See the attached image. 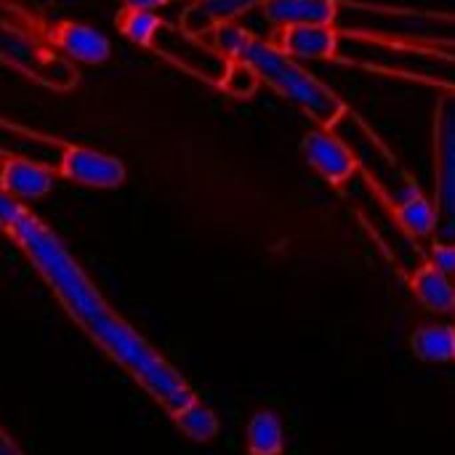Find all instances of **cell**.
<instances>
[{"label": "cell", "instance_id": "obj_1", "mask_svg": "<svg viewBox=\"0 0 455 455\" xmlns=\"http://www.w3.org/2000/svg\"><path fill=\"white\" fill-rule=\"evenodd\" d=\"M48 285L72 325L165 416L197 400L195 387L99 291L61 237L27 205L0 229Z\"/></svg>", "mask_w": 455, "mask_h": 455}, {"label": "cell", "instance_id": "obj_2", "mask_svg": "<svg viewBox=\"0 0 455 455\" xmlns=\"http://www.w3.org/2000/svg\"><path fill=\"white\" fill-rule=\"evenodd\" d=\"M208 40L224 56L248 64L259 75L261 85L280 93L285 101L299 107L317 125L331 128L347 109L341 96L331 85H325L315 72H309L299 59L288 56L280 45H275L267 37L253 35L237 21L219 24L208 35Z\"/></svg>", "mask_w": 455, "mask_h": 455}, {"label": "cell", "instance_id": "obj_3", "mask_svg": "<svg viewBox=\"0 0 455 455\" xmlns=\"http://www.w3.org/2000/svg\"><path fill=\"white\" fill-rule=\"evenodd\" d=\"M336 64L455 93V53L339 29Z\"/></svg>", "mask_w": 455, "mask_h": 455}, {"label": "cell", "instance_id": "obj_4", "mask_svg": "<svg viewBox=\"0 0 455 455\" xmlns=\"http://www.w3.org/2000/svg\"><path fill=\"white\" fill-rule=\"evenodd\" d=\"M336 27L341 32L373 35V37H387V40L440 48V51L455 48V13L451 11L339 0Z\"/></svg>", "mask_w": 455, "mask_h": 455}, {"label": "cell", "instance_id": "obj_5", "mask_svg": "<svg viewBox=\"0 0 455 455\" xmlns=\"http://www.w3.org/2000/svg\"><path fill=\"white\" fill-rule=\"evenodd\" d=\"M341 141L349 147L357 173L392 205H403L405 200L421 195L419 181L408 173V168L395 157V152L389 149V144L368 125V120L363 115H357L355 109H344L341 117L331 125Z\"/></svg>", "mask_w": 455, "mask_h": 455}, {"label": "cell", "instance_id": "obj_6", "mask_svg": "<svg viewBox=\"0 0 455 455\" xmlns=\"http://www.w3.org/2000/svg\"><path fill=\"white\" fill-rule=\"evenodd\" d=\"M344 197L352 203L357 219L371 232V237L379 243V248L387 253V259L395 264V269L408 280V275L421 267L429 253L421 248V240H416L397 219L395 208L357 173L341 187Z\"/></svg>", "mask_w": 455, "mask_h": 455}, {"label": "cell", "instance_id": "obj_7", "mask_svg": "<svg viewBox=\"0 0 455 455\" xmlns=\"http://www.w3.org/2000/svg\"><path fill=\"white\" fill-rule=\"evenodd\" d=\"M0 64L29 77L32 83L48 91H72L80 80L75 64L48 48L43 40L29 37L27 32L0 21Z\"/></svg>", "mask_w": 455, "mask_h": 455}, {"label": "cell", "instance_id": "obj_8", "mask_svg": "<svg viewBox=\"0 0 455 455\" xmlns=\"http://www.w3.org/2000/svg\"><path fill=\"white\" fill-rule=\"evenodd\" d=\"M147 51L211 88L221 85L229 67V56H224L208 37L192 35L179 21H168V19L160 21Z\"/></svg>", "mask_w": 455, "mask_h": 455}, {"label": "cell", "instance_id": "obj_9", "mask_svg": "<svg viewBox=\"0 0 455 455\" xmlns=\"http://www.w3.org/2000/svg\"><path fill=\"white\" fill-rule=\"evenodd\" d=\"M435 243H455V93L435 104Z\"/></svg>", "mask_w": 455, "mask_h": 455}, {"label": "cell", "instance_id": "obj_10", "mask_svg": "<svg viewBox=\"0 0 455 455\" xmlns=\"http://www.w3.org/2000/svg\"><path fill=\"white\" fill-rule=\"evenodd\" d=\"M56 176L85 187V189H99V192H112L120 189L128 179L125 163L109 152H101L96 147L85 144H72L64 149L61 163L56 168Z\"/></svg>", "mask_w": 455, "mask_h": 455}, {"label": "cell", "instance_id": "obj_11", "mask_svg": "<svg viewBox=\"0 0 455 455\" xmlns=\"http://www.w3.org/2000/svg\"><path fill=\"white\" fill-rule=\"evenodd\" d=\"M301 157L307 160V165L328 184L333 187H344L352 176H357V165L355 157L349 152V147L341 141V136L333 128H312L304 133L301 139Z\"/></svg>", "mask_w": 455, "mask_h": 455}, {"label": "cell", "instance_id": "obj_12", "mask_svg": "<svg viewBox=\"0 0 455 455\" xmlns=\"http://www.w3.org/2000/svg\"><path fill=\"white\" fill-rule=\"evenodd\" d=\"M45 45L53 48L59 56L77 61V64H88V67H99L112 56V43L104 32H99L91 24L75 21V19H59L48 27L45 32Z\"/></svg>", "mask_w": 455, "mask_h": 455}, {"label": "cell", "instance_id": "obj_13", "mask_svg": "<svg viewBox=\"0 0 455 455\" xmlns=\"http://www.w3.org/2000/svg\"><path fill=\"white\" fill-rule=\"evenodd\" d=\"M67 147H69L67 139H59L45 131H35V128L13 123L8 117H0V157L35 160L56 173Z\"/></svg>", "mask_w": 455, "mask_h": 455}, {"label": "cell", "instance_id": "obj_14", "mask_svg": "<svg viewBox=\"0 0 455 455\" xmlns=\"http://www.w3.org/2000/svg\"><path fill=\"white\" fill-rule=\"evenodd\" d=\"M272 43L299 61H333L339 48V27L336 24L283 27L275 32Z\"/></svg>", "mask_w": 455, "mask_h": 455}, {"label": "cell", "instance_id": "obj_15", "mask_svg": "<svg viewBox=\"0 0 455 455\" xmlns=\"http://www.w3.org/2000/svg\"><path fill=\"white\" fill-rule=\"evenodd\" d=\"M56 173L35 160L24 157H3L0 163V189L21 203L43 200L53 192Z\"/></svg>", "mask_w": 455, "mask_h": 455}, {"label": "cell", "instance_id": "obj_16", "mask_svg": "<svg viewBox=\"0 0 455 455\" xmlns=\"http://www.w3.org/2000/svg\"><path fill=\"white\" fill-rule=\"evenodd\" d=\"M267 0H187L179 13V24L200 37H208L219 24L237 21L253 8H261Z\"/></svg>", "mask_w": 455, "mask_h": 455}, {"label": "cell", "instance_id": "obj_17", "mask_svg": "<svg viewBox=\"0 0 455 455\" xmlns=\"http://www.w3.org/2000/svg\"><path fill=\"white\" fill-rule=\"evenodd\" d=\"M408 285H411L416 301L427 312H432V315H453L455 280L451 275H445L437 264H432L429 259L408 275Z\"/></svg>", "mask_w": 455, "mask_h": 455}, {"label": "cell", "instance_id": "obj_18", "mask_svg": "<svg viewBox=\"0 0 455 455\" xmlns=\"http://www.w3.org/2000/svg\"><path fill=\"white\" fill-rule=\"evenodd\" d=\"M261 13L275 29L296 24H336L339 0H267Z\"/></svg>", "mask_w": 455, "mask_h": 455}, {"label": "cell", "instance_id": "obj_19", "mask_svg": "<svg viewBox=\"0 0 455 455\" xmlns=\"http://www.w3.org/2000/svg\"><path fill=\"white\" fill-rule=\"evenodd\" d=\"M408 349L419 363L451 365L455 363V323L435 320L416 325V331L408 339Z\"/></svg>", "mask_w": 455, "mask_h": 455}, {"label": "cell", "instance_id": "obj_20", "mask_svg": "<svg viewBox=\"0 0 455 455\" xmlns=\"http://www.w3.org/2000/svg\"><path fill=\"white\" fill-rule=\"evenodd\" d=\"M245 453L285 455V424L277 411L259 408L245 424Z\"/></svg>", "mask_w": 455, "mask_h": 455}, {"label": "cell", "instance_id": "obj_21", "mask_svg": "<svg viewBox=\"0 0 455 455\" xmlns=\"http://www.w3.org/2000/svg\"><path fill=\"white\" fill-rule=\"evenodd\" d=\"M168 419H171V424H173L187 440H192V443H197V445L213 443V440L219 437V432H221V421H219L216 411H213L211 405H205L200 397L192 400V403H187L184 408H179V411L171 413Z\"/></svg>", "mask_w": 455, "mask_h": 455}, {"label": "cell", "instance_id": "obj_22", "mask_svg": "<svg viewBox=\"0 0 455 455\" xmlns=\"http://www.w3.org/2000/svg\"><path fill=\"white\" fill-rule=\"evenodd\" d=\"M400 224L416 237V240H432L435 237V227H437V216H435V203L432 197H427L424 192L405 200L403 205L395 208Z\"/></svg>", "mask_w": 455, "mask_h": 455}, {"label": "cell", "instance_id": "obj_23", "mask_svg": "<svg viewBox=\"0 0 455 455\" xmlns=\"http://www.w3.org/2000/svg\"><path fill=\"white\" fill-rule=\"evenodd\" d=\"M163 16H157L155 11H144V8H120L115 16V27L123 37H128L133 45L144 48L149 45V40L155 37L157 27H160Z\"/></svg>", "mask_w": 455, "mask_h": 455}, {"label": "cell", "instance_id": "obj_24", "mask_svg": "<svg viewBox=\"0 0 455 455\" xmlns=\"http://www.w3.org/2000/svg\"><path fill=\"white\" fill-rule=\"evenodd\" d=\"M259 85H261V80L248 64L229 59V67H227V75H224L219 91H224L232 99H251L259 91Z\"/></svg>", "mask_w": 455, "mask_h": 455}, {"label": "cell", "instance_id": "obj_25", "mask_svg": "<svg viewBox=\"0 0 455 455\" xmlns=\"http://www.w3.org/2000/svg\"><path fill=\"white\" fill-rule=\"evenodd\" d=\"M427 253H429L432 264H437L445 275H451L455 280V243H435L432 240V248Z\"/></svg>", "mask_w": 455, "mask_h": 455}, {"label": "cell", "instance_id": "obj_26", "mask_svg": "<svg viewBox=\"0 0 455 455\" xmlns=\"http://www.w3.org/2000/svg\"><path fill=\"white\" fill-rule=\"evenodd\" d=\"M0 455H24V451L16 445V440L8 435V429L0 424Z\"/></svg>", "mask_w": 455, "mask_h": 455}, {"label": "cell", "instance_id": "obj_27", "mask_svg": "<svg viewBox=\"0 0 455 455\" xmlns=\"http://www.w3.org/2000/svg\"><path fill=\"white\" fill-rule=\"evenodd\" d=\"M173 0H123L125 8H144V11H157L163 5H171Z\"/></svg>", "mask_w": 455, "mask_h": 455}, {"label": "cell", "instance_id": "obj_28", "mask_svg": "<svg viewBox=\"0 0 455 455\" xmlns=\"http://www.w3.org/2000/svg\"><path fill=\"white\" fill-rule=\"evenodd\" d=\"M453 315H455V304H453Z\"/></svg>", "mask_w": 455, "mask_h": 455}, {"label": "cell", "instance_id": "obj_29", "mask_svg": "<svg viewBox=\"0 0 455 455\" xmlns=\"http://www.w3.org/2000/svg\"><path fill=\"white\" fill-rule=\"evenodd\" d=\"M0 163H3V157H0Z\"/></svg>", "mask_w": 455, "mask_h": 455}]
</instances>
